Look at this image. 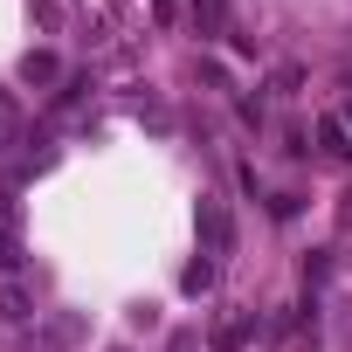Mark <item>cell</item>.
Instances as JSON below:
<instances>
[{
  "instance_id": "6da1fadb",
  "label": "cell",
  "mask_w": 352,
  "mask_h": 352,
  "mask_svg": "<svg viewBox=\"0 0 352 352\" xmlns=\"http://www.w3.org/2000/svg\"><path fill=\"white\" fill-rule=\"evenodd\" d=\"M76 338H83V318H76V311H49V318L28 331V352H69Z\"/></svg>"
},
{
  "instance_id": "7a4b0ae2",
  "label": "cell",
  "mask_w": 352,
  "mask_h": 352,
  "mask_svg": "<svg viewBox=\"0 0 352 352\" xmlns=\"http://www.w3.org/2000/svg\"><path fill=\"white\" fill-rule=\"evenodd\" d=\"M21 270V208L14 194H0V276H14Z\"/></svg>"
},
{
  "instance_id": "3957f363",
  "label": "cell",
  "mask_w": 352,
  "mask_h": 352,
  "mask_svg": "<svg viewBox=\"0 0 352 352\" xmlns=\"http://www.w3.org/2000/svg\"><path fill=\"white\" fill-rule=\"evenodd\" d=\"M201 242H208V256H228L235 228H228V208L221 201H201Z\"/></svg>"
},
{
  "instance_id": "277c9868",
  "label": "cell",
  "mask_w": 352,
  "mask_h": 352,
  "mask_svg": "<svg viewBox=\"0 0 352 352\" xmlns=\"http://www.w3.org/2000/svg\"><path fill=\"white\" fill-rule=\"evenodd\" d=\"M249 331H256L249 318H221V324H214V345H221V352H242V345H249Z\"/></svg>"
},
{
  "instance_id": "5b68a950",
  "label": "cell",
  "mask_w": 352,
  "mask_h": 352,
  "mask_svg": "<svg viewBox=\"0 0 352 352\" xmlns=\"http://www.w3.org/2000/svg\"><path fill=\"white\" fill-rule=\"evenodd\" d=\"M0 318H8V324H28V290H21V283H0Z\"/></svg>"
},
{
  "instance_id": "8992f818",
  "label": "cell",
  "mask_w": 352,
  "mask_h": 352,
  "mask_svg": "<svg viewBox=\"0 0 352 352\" xmlns=\"http://www.w3.org/2000/svg\"><path fill=\"white\" fill-rule=\"evenodd\" d=\"M194 21H201V28L214 35V28L228 21V0H194Z\"/></svg>"
},
{
  "instance_id": "52a82bcc",
  "label": "cell",
  "mask_w": 352,
  "mask_h": 352,
  "mask_svg": "<svg viewBox=\"0 0 352 352\" xmlns=\"http://www.w3.org/2000/svg\"><path fill=\"white\" fill-rule=\"evenodd\" d=\"M21 76H28V83H56L63 69H56V56H28V63H21Z\"/></svg>"
},
{
  "instance_id": "ba28073f",
  "label": "cell",
  "mask_w": 352,
  "mask_h": 352,
  "mask_svg": "<svg viewBox=\"0 0 352 352\" xmlns=\"http://www.w3.org/2000/svg\"><path fill=\"white\" fill-rule=\"evenodd\" d=\"M180 283H187V290H208V283H214V263H187V276H180Z\"/></svg>"
},
{
  "instance_id": "9c48e42d",
  "label": "cell",
  "mask_w": 352,
  "mask_h": 352,
  "mask_svg": "<svg viewBox=\"0 0 352 352\" xmlns=\"http://www.w3.org/2000/svg\"><path fill=\"white\" fill-rule=\"evenodd\" d=\"M14 124H21V111H14V97H8V90H0V138H8Z\"/></svg>"
},
{
  "instance_id": "30bf717a",
  "label": "cell",
  "mask_w": 352,
  "mask_h": 352,
  "mask_svg": "<svg viewBox=\"0 0 352 352\" xmlns=\"http://www.w3.org/2000/svg\"><path fill=\"white\" fill-rule=\"evenodd\" d=\"M166 352H201V331H173V345Z\"/></svg>"
},
{
  "instance_id": "8fae6325",
  "label": "cell",
  "mask_w": 352,
  "mask_h": 352,
  "mask_svg": "<svg viewBox=\"0 0 352 352\" xmlns=\"http://www.w3.org/2000/svg\"><path fill=\"white\" fill-rule=\"evenodd\" d=\"M111 352H124V345H111Z\"/></svg>"
}]
</instances>
